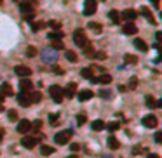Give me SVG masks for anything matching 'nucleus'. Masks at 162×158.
<instances>
[{
    "label": "nucleus",
    "mask_w": 162,
    "mask_h": 158,
    "mask_svg": "<svg viewBox=\"0 0 162 158\" xmlns=\"http://www.w3.org/2000/svg\"><path fill=\"white\" fill-rule=\"evenodd\" d=\"M73 42L79 45V47H84L86 44H89L86 31H84V30H75V31H73Z\"/></svg>",
    "instance_id": "nucleus-1"
},
{
    "label": "nucleus",
    "mask_w": 162,
    "mask_h": 158,
    "mask_svg": "<svg viewBox=\"0 0 162 158\" xmlns=\"http://www.w3.org/2000/svg\"><path fill=\"white\" fill-rule=\"evenodd\" d=\"M49 94H51V97H53L54 99V103H58V104H59V103L63 101V89L59 87V85H51V87H49Z\"/></svg>",
    "instance_id": "nucleus-2"
},
{
    "label": "nucleus",
    "mask_w": 162,
    "mask_h": 158,
    "mask_svg": "<svg viewBox=\"0 0 162 158\" xmlns=\"http://www.w3.org/2000/svg\"><path fill=\"white\" fill-rule=\"evenodd\" d=\"M70 139H72V130H61L54 136L56 144H61V146L66 144V143H70Z\"/></svg>",
    "instance_id": "nucleus-3"
},
{
    "label": "nucleus",
    "mask_w": 162,
    "mask_h": 158,
    "mask_svg": "<svg viewBox=\"0 0 162 158\" xmlns=\"http://www.w3.org/2000/svg\"><path fill=\"white\" fill-rule=\"evenodd\" d=\"M98 9V2L96 0H86L84 2V14L86 16H92Z\"/></svg>",
    "instance_id": "nucleus-4"
},
{
    "label": "nucleus",
    "mask_w": 162,
    "mask_h": 158,
    "mask_svg": "<svg viewBox=\"0 0 162 158\" xmlns=\"http://www.w3.org/2000/svg\"><path fill=\"white\" fill-rule=\"evenodd\" d=\"M143 125L145 127H148V129H155L159 125V120H157V116L155 115H146V116H143Z\"/></svg>",
    "instance_id": "nucleus-5"
},
{
    "label": "nucleus",
    "mask_w": 162,
    "mask_h": 158,
    "mask_svg": "<svg viewBox=\"0 0 162 158\" xmlns=\"http://www.w3.org/2000/svg\"><path fill=\"white\" fill-rule=\"evenodd\" d=\"M37 143L39 141L35 139V136H23V139H21V144L26 149H33L37 146Z\"/></svg>",
    "instance_id": "nucleus-6"
},
{
    "label": "nucleus",
    "mask_w": 162,
    "mask_h": 158,
    "mask_svg": "<svg viewBox=\"0 0 162 158\" xmlns=\"http://www.w3.org/2000/svg\"><path fill=\"white\" fill-rule=\"evenodd\" d=\"M91 82H92V84H103V85H108L110 82H112V75L103 73V75H100V77H92Z\"/></svg>",
    "instance_id": "nucleus-7"
},
{
    "label": "nucleus",
    "mask_w": 162,
    "mask_h": 158,
    "mask_svg": "<svg viewBox=\"0 0 162 158\" xmlns=\"http://www.w3.org/2000/svg\"><path fill=\"white\" fill-rule=\"evenodd\" d=\"M120 18L126 19L127 23H134V21H136V18H138V12H136L134 9H126L122 14H120Z\"/></svg>",
    "instance_id": "nucleus-8"
},
{
    "label": "nucleus",
    "mask_w": 162,
    "mask_h": 158,
    "mask_svg": "<svg viewBox=\"0 0 162 158\" xmlns=\"http://www.w3.org/2000/svg\"><path fill=\"white\" fill-rule=\"evenodd\" d=\"M14 73L18 75V77H21V78H26V77H30V75H31V70L28 68V66L18 64L16 68H14Z\"/></svg>",
    "instance_id": "nucleus-9"
},
{
    "label": "nucleus",
    "mask_w": 162,
    "mask_h": 158,
    "mask_svg": "<svg viewBox=\"0 0 162 158\" xmlns=\"http://www.w3.org/2000/svg\"><path fill=\"white\" fill-rule=\"evenodd\" d=\"M19 9H21V14L23 16H28V14H33V11H35V7H33V4L31 2H21L19 4Z\"/></svg>",
    "instance_id": "nucleus-10"
},
{
    "label": "nucleus",
    "mask_w": 162,
    "mask_h": 158,
    "mask_svg": "<svg viewBox=\"0 0 162 158\" xmlns=\"http://www.w3.org/2000/svg\"><path fill=\"white\" fill-rule=\"evenodd\" d=\"M75 94H77V84H75V82H70V84L66 85V89L63 90V96L72 99V97H75Z\"/></svg>",
    "instance_id": "nucleus-11"
},
{
    "label": "nucleus",
    "mask_w": 162,
    "mask_h": 158,
    "mask_svg": "<svg viewBox=\"0 0 162 158\" xmlns=\"http://www.w3.org/2000/svg\"><path fill=\"white\" fill-rule=\"evenodd\" d=\"M18 132L19 134H26V132L31 130V122L30 120H21V122H18Z\"/></svg>",
    "instance_id": "nucleus-12"
},
{
    "label": "nucleus",
    "mask_w": 162,
    "mask_h": 158,
    "mask_svg": "<svg viewBox=\"0 0 162 158\" xmlns=\"http://www.w3.org/2000/svg\"><path fill=\"white\" fill-rule=\"evenodd\" d=\"M18 103L23 106V108H28V106L31 104V101H30V96H28V92H19V94H18Z\"/></svg>",
    "instance_id": "nucleus-13"
},
{
    "label": "nucleus",
    "mask_w": 162,
    "mask_h": 158,
    "mask_svg": "<svg viewBox=\"0 0 162 158\" xmlns=\"http://www.w3.org/2000/svg\"><path fill=\"white\" fill-rule=\"evenodd\" d=\"M122 31L126 35H136V33H138V28H136L134 23H126L122 26Z\"/></svg>",
    "instance_id": "nucleus-14"
},
{
    "label": "nucleus",
    "mask_w": 162,
    "mask_h": 158,
    "mask_svg": "<svg viewBox=\"0 0 162 158\" xmlns=\"http://www.w3.org/2000/svg\"><path fill=\"white\" fill-rule=\"evenodd\" d=\"M134 47L138 49V50H141V52H146V50H148V44H146L143 38H134Z\"/></svg>",
    "instance_id": "nucleus-15"
},
{
    "label": "nucleus",
    "mask_w": 162,
    "mask_h": 158,
    "mask_svg": "<svg viewBox=\"0 0 162 158\" xmlns=\"http://www.w3.org/2000/svg\"><path fill=\"white\" fill-rule=\"evenodd\" d=\"M19 89H21V92H31V89H33V84H31L30 80H21L19 82Z\"/></svg>",
    "instance_id": "nucleus-16"
},
{
    "label": "nucleus",
    "mask_w": 162,
    "mask_h": 158,
    "mask_svg": "<svg viewBox=\"0 0 162 158\" xmlns=\"http://www.w3.org/2000/svg\"><path fill=\"white\" fill-rule=\"evenodd\" d=\"M92 96H94V94H92V90H89V89H84V90H80V92H79V101H89Z\"/></svg>",
    "instance_id": "nucleus-17"
},
{
    "label": "nucleus",
    "mask_w": 162,
    "mask_h": 158,
    "mask_svg": "<svg viewBox=\"0 0 162 158\" xmlns=\"http://www.w3.org/2000/svg\"><path fill=\"white\" fill-rule=\"evenodd\" d=\"M0 94L2 96H12L14 94V90H12V87H11V84H2V87H0Z\"/></svg>",
    "instance_id": "nucleus-18"
},
{
    "label": "nucleus",
    "mask_w": 162,
    "mask_h": 158,
    "mask_svg": "<svg viewBox=\"0 0 162 158\" xmlns=\"http://www.w3.org/2000/svg\"><path fill=\"white\" fill-rule=\"evenodd\" d=\"M108 18H110V21H112V23L118 24V23H120V12H118V11H110Z\"/></svg>",
    "instance_id": "nucleus-19"
},
{
    "label": "nucleus",
    "mask_w": 162,
    "mask_h": 158,
    "mask_svg": "<svg viewBox=\"0 0 162 158\" xmlns=\"http://www.w3.org/2000/svg\"><path fill=\"white\" fill-rule=\"evenodd\" d=\"M82 49H84V54H86L87 57H94V52H96V50H94V47H92L91 42H89V44H86Z\"/></svg>",
    "instance_id": "nucleus-20"
},
{
    "label": "nucleus",
    "mask_w": 162,
    "mask_h": 158,
    "mask_svg": "<svg viewBox=\"0 0 162 158\" xmlns=\"http://www.w3.org/2000/svg\"><path fill=\"white\" fill-rule=\"evenodd\" d=\"M105 125L106 123L103 122V120H94V122H92V130H96V132L105 130Z\"/></svg>",
    "instance_id": "nucleus-21"
},
{
    "label": "nucleus",
    "mask_w": 162,
    "mask_h": 158,
    "mask_svg": "<svg viewBox=\"0 0 162 158\" xmlns=\"http://www.w3.org/2000/svg\"><path fill=\"white\" fill-rule=\"evenodd\" d=\"M140 11H141V14H143L145 18L148 19L150 23H152V24H155V19H153V16H152V12H150V9H148V7H141Z\"/></svg>",
    "instance_id": "nucleus-22"
},
{
    "label": "nucleus",
    "mask_w": 162,
    "mask_h": 158,
    "mask_svg": "<svg viewBox=\"0 0 162 158\" xmlns=\"http://www.w3.org/2000/svg\"><path fill=\"white\" fill-rule=\"evenodd\" d=\"M87 28H89L91 31H94V33H101V31H103L101 24H100V23H96V21H91V23L87 24Z\"/></svg>",
    "instance_id": "nucleus-23"
},
{
    "label": "nucleus",
    "mask_w": 162,
    "mask_h": 158,
    "mask_svg": "<svg viewBox=\"0 0 162 158\" xmlns=\"http://www.w3.org/2000/svg\"><path fill=\"white\" fill-rule=\"evenodd\" d=\"M108 146H110V149H118V148H120V143L117 141V137H115V136H110L108 137Z\"/></svg>",
    "instance_id": "nucleus-24"
},
{
    "label": "nucleus",
    "mask_w": 162,
    "mask_h": 158,
    "mask_svg": "<svg viewBox=\"0 0 162 158\" xmlns=\"http://www.w3.org/2000/svg\"><path fill=\"white\" fill-rule=\"evenodd\" d=\"M47 38L51 40V42H54V40H61V38H63V31H59V30H56V31H51Z\"/></svg>",
    "instance_id": "nucleus-25"
},
{
    "label": "nucleus",
    "mask_w": 162,
    "mask_h": 158,
    "mask_svg": "<svg viewBox=\"0 0 162 158\" xmlns=\"http://www.w3.org/2000/svg\"><path fill=\"white\" fill-rule=\"evenodd\" d=\"M54 151H56V149H54L53 146H47V144H44L42 148H40V153L44 155V156H49V155H53Z\"/></svg>",
    "instance_id": "nucleus-26"
},
{
    "label": "nucleus",
    "mask_w": 162,
    "mask_h": 158,
    "mask_svg": "<svg viewBox=\"0 0 162 158\" xmlns=\"http://www.w3.org/2000/svg\"><path fill=\"white\" fill-rule=\"evenodd\" d=\"M28 96H30V101H31V104L33 103H40V99H42V94L37 90V92H28Z\"/></svg>",
    "instance_id": "nucleus-27"
},
{
    "label": "nucleus",
    "mask_w": 162,
    "mask_h": 158,
    "mask_svg": "<svg viewBox=\"0 0 162 158\" xmlns=\"http://www.w3.org/2000/svg\"><path fill=\"white\" fill-rule=\"evenodd\" d=\"M105 129H108L110 132H115V130H118V129H120V122H108L105 125Z\"/></svg>",
    "instance_id": "nucleus-28"
},
{
    "label": "nucleus",
    "mask_w": 162,
    "mask_h": 158,
    "mask_svg": "<svg viewBox=\"0 0 162 158\" xmlns=\"http://www.w3.org/2000/svg\"><path fill=\"white\" fill-rule=\"evenodd\" d=\"M124 63H126V64H136V63H138V57L132 56V54H126V56H124Z\"/></svg>",
    "instance_id": "nucleus-29"
},
{
    "label": "nucleus",
    "mask_w": 162,
    "mask_h": 158,
    "mask_svg": "<svg viewBox=\"0 0 162 158\" xmlns=\"http://www.w3.org/2000/svg\"><path fill=\"white\" fill-rule=\"evenodd\" d=\"M65 56H66V59H68L70 63H75L77 59H79V57H77V54H75L73 50H65Z\"/></svg>",
    "instance_id": "nucleus-30"
},
{
    "label": "nucleus",
    "mask_w": 162,
    "mask_h": 158,
    "mask_svg": "<svg viewBox=\"0 0 162 158\" xmlns=\"http://www.w3.org/2000/svg\"><path fill=\"white\" fill-rule=\"evenodd\" d=\"M80 75H82L84 78H87V80H91L94 75H92V68H84L82 71H80Z\"/></svg>",
    "instance_id": "nucleus-31"
},
{
    "label": "nucleus",
    "mask_w": 162,
    "mask_h": 158,
    "mask_svg": "<svg viewBox=\"0 0 162 158\" xmlns=\"http://www.w3.org/2000/svg\"><path fill=\"white\" fill-rule=\"evenodd\" d=\"M49 122H51V125H58V123H59V115L58 113L49 115Z\"/></svg>",
    "instance_id": "nucleus-32"
},
{
    "label": "nucleus",
    "mask_w": 162,
    "mask_h": 158,
    "mask_svg": "<svg viewBox=\"0 0 162 158\" xmlns=\"http://www.w3.org/2000/svg\"><path fill=\"white\" fill-rule=\"evenodd\" d=\"M145 103H146V106H148V108H155V99H153V96H146L145 97Z\"/></svg>",
    "instance_id": "nucleus-33"
},
{
    "label": "nucleus",
    "mask_w": 162,
    "mask_h": 158,
    "mask_svg": "<svg viewBox=\"0 0 162 158\" xmlns=\"http://www.w3.org/2000/svg\"><path fill=\"white\" fill-rule=\"evenodd\" d=\"M44 26H45V23H42V21L31 23V30H33V31H39V30H42Z\"/></svg>",
    "instance_id": "nucleus-34"
},
{
    "label": "nucleus",
    "mask_w": 162,
    "mask_h": 158,
    "mask_svg": "<svg viewBox=\"0 0 162 158\" xmlns=\"http://www.w3.org/2000/svg\"><path fill=\"white\" fill-rule=\"evenodd\" d=\"M51 45H53V49H56V50H61V49H65V45H63L61 40H54V42H51Z\"/></svg>",
    "instance_id": "nucleus-35"
},
{
    "label": "nucleus",
    "mask_w": 162,
    "mask_h": 158,
    "mask_svg": "<svg viewBox=\"0 0 162 158\" xmlns=\"http://www.w3.org/2000/svg\"><path fill=\"white\" fill-rule=\"evenodd\" d=\"M26 56H28V57H35V56H37V49L33 47V45L26 47Z\"/></svg>",
    "instance_id": "nucleus-36"
},
{
    "label": "nucleus",
    "mask_w": 162,
    "mask_h": 158,
    "mask_svg": "<svg viewBox=\"0 0 162 158\" xmlns=\"http://www.w3.org/2000/svg\"><path fill=\"white\" fill-rule=\"evenodd\" d=\"M87 122V116H86V115L84 113H80V115H77V123H79V125H84V123Z\"/></svg>",
    "instance_id": "nucleus-37"
},
{
    "label": "nucleus",
    "mask_w": 162,
    "mask_h": 158,
    "mask_svg": "<svg viewBox=\"0 0 162 158\" xmlns=\"http://www.w3.org/2000/svg\"><path fill=\"white\" fill-rule=\"evenodd\" d=\"M94 57L100 59V61H103V59H106V52L105 50H98V52H94Z\"/></svg>",
    "instance_id": "nucleus-38"
},
{
    "label": "nucleus",
    "mask_w": 162,
    "mask_h": 158,
    "mask_svg": "<svg viewBox=\"0 0 162 158\" xmlns=\"http://www.w3.org/2000/svg\"><path fill=\"white\" fill-rule=\"evenodd\" d=\"M9 120H11V122H16V120H18V111L11 110L9 111Z\"/></svg>",
    "instance_id": "nucleus-39"
},
{
    "label": "nucleus",
    "mask_w": 162,
    "mask_h": 158,
    "mask_svg": "<svg viewBox=\"0 0 162 158\" xmlns=\"http://www.w3.org/2000/svg\"><path fill=\"white\" fill-rule=\"evenodd\" d=\"M100 97H103V99H106V97H110V90H105V89H103V90H100Z\"/></svg>",
    "instance_id": "nucleus-40"
},
{
    "label": "nucleus",
    "mask_w": 162,
    "mask_h": 158,
    "mask_svg": "<svg viewBox=\"0 0 162 158\" xmlns=\"http://www.w3.org/2000/svg\"><path fill=\"white\" fill-rule=\"evenodd\" d=\"M70 149L73 151V153H77V151L80 149V144H79V143H73V144H70Z\"/></svg>",
    "instance_id": "nucleus-41"
},
{
    "label": "nucleus",
    "mask_w": 162,
    "mask_h": 158,
    "mask_svg": "<svg viewBox=\"0 0 162 158\" xmlns=\"http://www.w3.org/2000/svg\"><path fill=\"white\" fill-rule=\"evenodd\" d=\"M138 87V78H131V82H129V89H136Z\"/></svg>",
    "instance_id": "nucleus-42"
},
{
    "label": "nucleus",
    "mask_w": 162,
    "mask_h": 158,
    "mask_svg": "<svg viewBox=\"0 0 162 158\" xmlns=\"http://www.w3.org/2000/svg\"><path fill=\"white\" fill-rule=\"evenodd\" d=\"M49 24H51V28H54V30H59V28H61V24H59V21H51V23H49Z\"/></svg>",
    "instance_id": "nucleus-43"
},
{
    "label": "nucleus",
    "mask_w": 162,
    "mask_h": 158,
    "mask_svg": "<svg viewBox=\"0 0 162 158\" xmlns=\"http://www.w3.org/2000/svg\"><path fill=\"white\" fill-rule=\"evenodd\" d=\"M31 127L35 129V132H37L40 127H42V122H40V120H35V123H31Z\"/></svg>",
    "instance_id": "nucleus-44"
},
{
    "label": "nucleus",
    "mask_w": 162,
    "mask_h": 158,
    "mask_svg": "<svg viewBox=\"0 0 162 158\" xmlns=\"http://www.w3.org/2000/svg\"><path fill=\"white\" fill-rule=\"evenodd\" d=\"M155 143H159V144L162 143V132H157V134H155Z\"/></svg>",
    "instance_id": "nucleus-45"
},
{
    "label": "nucleus",
    "mask_w": 162,
    "mask_h": 158,
    "mask_svg": "<svg viewBox=\"0 0 162 158\" xmlns=\"http://www.w3.org/2000/svg\"><path fill=\"white\" fill-rule=\"evenodd\" d=\"M4 134H5V130L2 127H0V143H2V141H4Z\"/></svg>",
    "instance_id": "nucleus-46"
},
{
    "label": "nucleus",
    "mask_w": 162,
    "mask_h": 158,
    "mask_svg": "<svg viewBox=\"0 0 162 158\" xmlns=\"http://www.w3.org/2000/svg\"><path fill=\"white\" fill-rule=\"evenodd\" d=\"M152 4H153V7H155V9H159V7H160V4H159V0H152Z\"/></svg>",
    "instance_id": "nucleus-47"
},
{
    "label": "nucleus",
    "mask_w": 162,
    "mask_h": 158,
    "mask_svg": "<svg viewBox=\"0 0 162 158\" xmlns=\"http://www.w3.org/2000/svg\"><path fill=\"white\" fill-rule=\"evenodd\" d=\"M54 71H56L58 75H61V73H63V70L59 68V66H54Z\"/></svg>",
    "instance_id": "nucleus-48"
},
{
    "label": "nucleus",
    "mask_w": 162,
    "mask_h": 158,
    "mask_svg": "<svg viewBox=\"0 0 162 158\" xmlns=\"http://www.w3.org/2000/svg\"><path fill=\"white\" fill-rule=\"evenodd\" d=\"M146 158H160V156H159V155H155V153H150Z\"/></svg>",
    "instance_id": "nucleus-49"
},
{
    "label": "nucleus",
    "mask_w": 162,
    "mask_h": 158,
    "mask_svg": "<svg viewBox=\"0 0 162 158\" xmlns=\"http://www.w3.org/2000/svg\"><path fill=\"white\" fill-rule=\"evenodd\" d=\"M160 37H162V33H160V31H157V33H155V38L160 40Z\"/></svg>",
    "instance_id": "nucleus-50"
},
{
    "label": "nucleus",
    "mask_w": 162,
    "mask_h": 158,
    "mask_svg": "<svg viewBox=\"0 0 162 158\" xmlns=\"http://www.w3.org/2000/svg\"><path fill=\"white\" fill-rule=\"evenodd\" d=\"M66 158H79L77 155H70V156H66Z\"/></svg>",
    "instance_id": "nucleus-51"
},
{
    "label": "nucleus",
    "mask_w": 162,
    "mask_h": 158,
    "mask_svg": "<svg viewBox=\"0 0 162 158\" xmlns=\"http://www.w3.org/2000/svg\"><path fill=\"white\" fill-rule=\"evenodd\" d=\"M2 101H4V96H2V94H0V104H2Z\"/></svg>",
    "instance_id": "nucleus-52"
},
{
    "label": "nucleus",
    "mask_w": 162,
    "mask_h": 158,
    "mask_svg": "<svg viewBox=\"0 0 162 158\" xmlns=\"http://www.w3.org/2000/svg\"><path fill=\"white\" fill-rule=\"evenodd\" d=\"M2 111H4V104H0V113H2Z\"/></svg>",
    "instance_id": "nucleus-53"
},
{
    "label": "nucleus",
    "mask_w": 162,
    "mask_h": 158,
    "mask_svg": "<svg viewBox=\"0 0 162 158\" xmlns=\"http://www.w3.org/2000/svg\"><path fill=\"white\" fill-rule=\"evenodd\" d=\"M2 4H4V0H0V5H2Z\"/></svg>",
    "instance_id": "nucleus-54"
},
{
    "label": "nucleus",
    "mask_w": 162,
    "mask_h": 158,
    "mask_svg": "<svg viewBox=\"0 0 162 158\" xmlns=\"http://www.w3.org/2000/svg\"><path fill=\"white\" fill-rule=\"evenodd\" d=\"M14 2H18V0H14Z\"/></svg>",
    "instance_id": "nucleus-55"
}]
</instances>
